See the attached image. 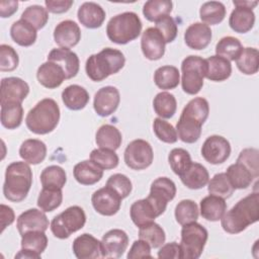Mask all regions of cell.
<instances>
[{
	"label": "cell",
	"instance_id": "obj_1",
	"mask_svg": "<svg viewBox=\"0 0 259 259\" xmlns=\"http://www.w3.org/2000/svg\"><path fill=\"white\" fill-rule=\"evenodd\" d=\"M209 104L203 97L191 99L183 108L176 124L178 138L186 144L197 142L201 135V126L208 117Z\"/></svg>",
	"mask_w": 259,
	"mask_h": 259
},
{
	"label": "cell",
	"instance_id": "obj_2",
	"mask_svg": "<svg viewBox=\"0 0 259 259\" xmlns=\"http://www.w3.org/2000/svg\"><path fill=\"white\" fill-rule=\"evenodd\" d=\"M259 220V193L252 192L240 199L221 219L223 230L229 234H239Z\"/></svg>",
	"mask_w": 259,
	"mask_h": 259
},
{
	"label": "cell",
	"instance_id": "obj_3",
	"mask_svg": "<svg viewBox=\"0 0 259 259\" xmlns=\"http://www.w3.org/2000/svg\"><path fill=\"white\" fill-rule=\"evenodd\" d=\"M32 185V171L26 162L10 163L5 171L3 194L12 202L22 201Z\"/></svg>",
	"mask_w": 259,
	"mask_h": 259
},
{
	"label": "cell",
	"instance_id": "obj_4",
	"mask_svg": "<svg viewBox=\"0 0 259 259\" xmlns=\"http://www.w3.org/2000/svg\"><path fill=\"white\" fill-rule=\"evenodd\" d=\"M125 64L124 55L115 49L105 48L91 55L85 64L87 76L95 82H100L112 74L119 72Z\"/></svg>",
	"mask_w": 259,
	"mask_h": 259
},
{
	"label": "cell",
	"instance_id": "obj_5",
	"mask_svg": "<svg viewBox=\"0 0 259 259\" xmlns=\"http://www.w3.org/2000/svg\"><path fill=\"white\" fill-rule=\"evenodd\" d=\"M60 120V107L52 98H44L38 101L27 113L25 124L35 135L52 133Z\"/></svg>",
	"mask_w": 259,
	"mask_h": 259
},
{
	"label": "cell",
	"instance_id": "obj_6",
	"mask_svg": "<svg viewBox=\"0 0 259 259\" xmlns=\"http://www.w3.org/2000/svg\"><path fill=\"white\" fill-rule=\"evenodd\" d=\"M142 21L133 11L119 13L111 17L106 25V34L109 40L117 45H126L139 37L142 32Z\"/></svg>",
	"mask_w": 259,
	"mask_h": 259
},
{
	"label": "cell",
	"instance_id": "obj_7",
	"mask_svg": "<svg viewBox=\"0 0 259 259\" xmlns=\"http://www.w3.org/2000/svg\"><path fill=\"white\" fill-rule=\"evenodd\" d=\"M208 238L207 230L193 222L183 225L181 229V259H197L203 252Z\"/></svg>",
	"mask_w": 259,
	"mask_h": 259
},
{
	"label": "cell",
	"instance_id": "obj_8",
	"mask_svg": "<svg viewBox=\"0 0 259 259\" xmlns=\"http://www.w3.org/2000/svg\"><path fill=\"white\" fill-rule=\"evenodd\" d=\"M86 223V214L81 206L72 205L56 215L51 222V231L58 239H68L81 230Z\"/></svg>",
	"mask_w": 259,
	"mask_h": 259
},
{
	"label": "cell",
	"instance_id": "obj_9",
	"mask_svg": "<svg viewBox=\"0 0 259 259\" xmlns=\"http://www.w3.org/2000/svg\"><path fill=\"white\" fill-rule=\"evenodd\" d=\"M181 86L189 95L197 94L202 86L206 74V62L199 56H188L181 64Z\"/></svg>",
	"mask_w": 259,
	"mask_h": 259
},
{
	"label": "cell",
	"instance_id": "obj_10",
	"mask_svg": "<svg viewBox=\"0 0 259 259\" xmlns=\"http://www.w3.org/2000/svg\"><path fill=\"white\" fill-rule=\"evenodd\" d=\"M123 159L125 165L133 170L147 169L152 165L154 160L153 148L145 140H134L126 146Z\"/></svg>",
	"mask_w": 259,
	"mask_h": 259
},
{
	"label": "cell",
	"instance_id": "obj_11",
	"mask_svg": "<svg viewBox=\"0 0 259 259\" xmlns=\"http://www.w3.org/2000/svg\"><path fill=\"white\" fill-rule=\"evenodd\" d=\"M176 195V185L168 177H158L150 187V193L147 198L154 205L158 215L160 217L166 210L169 201L174 199Z\"/></svg>",
	"mask_w": 259,
	"mask_h": 259
},
{
	"label": "cell",
	"instance_id": "obj_12",
	"mask_svg": "<svg viewBox=\"0 0 259 259\" xmlns=\"http://www.w3.org/2000/svg\"><path fill=\"white\" fill-rule=\"evenodd\" d=\"M235 9L229 17L230 27L238 33L250 31L255 23V13L253 8L257 6L258 1H233Z\"/></svg>",
	"mask_w": 259,
	"mask_h": 259
},
{
	"label": "cell",
	"instance_id": "obj_13",
	"mask_svg": "<svg viewBox=\"0 0 259 259\" xmlns=\"http://www.w3.org/2000/svg\"><path fill=\"white\" fill-rule=\"evenodd\" d=\"M231 155L230 142L219 135L209 136L201 147V156L212 165H219L226 162Z\"/></svg>",
	"mask_w": 259,
	"mask_h": 259
},
{
	"label": "cell",
	"instance_id": "obj_14",
	"mask_svg": "<svg viewBox=\"0 0 259 259\" xmlns=\"http://www.w3.org/2000/svg\"><path fill=\"white\" fill-rule=\"evenodd\" d=\"M128 246V236L120 229H112L106 232L101 241L102 258H119Z\"/></svg>",
	"mask_w": 259,
	"mask_h": 259
},
{
	"label": "cell",
	"instance_id": "obj_15",
	"mask_svg": "<svg viewBox=\"0 0 259 259\" xmlns=\"http://www.w3.org/2000/svg\"><path fill=\"white\" fill-rule=\"evenodd\" d=\"M122 198L110 187L104 186L93 192L91 202L94 209L105 217L115 214L121 205Z\"/></svg>",
	"mask_w": 259,
	"mask_h": 259
},
{
	"label": "cell",
	"instance_id": "obj_16",
	"mask_svg": "<svg viewBox=\"0 0 259 259\" xmlns=\"http://www.w3.org/2000/svg\"><path fill=\"white\" fill-rule=\"evenodd\" d=\"M48 242L45 232H27L21 236V250L15 255V258L39 259L41 253L48 247Z\"/></svg>",
	"mask_w": 259,
	"mask_h": 259
},
{
	"label": "cell",
	"instance_id": "obj_17",
	"mask_svg": "<svg viewBox=\"0 0 259 259\" xmlns=\"http://www.w3.org/2000/svg\"><path fill=\"white\" fill-rule=\"evenodd\" d=\"M120 102V94L114 86H104L94 95L93 107L95 112L102 117L109 116L115 112Z\"/></svg>",
	"mask_w": 259,
	"mask_h": 259
},
{
	"label": "cell",
	"instance_id": "obj_18",
	"mask_svg": "<svg viewBox=\"0 0 259 259\" xmlns=\"http://www.w3.org/2000/svg\"><path fill=\"white\" fill-rule=\"evenodd\" d=\"M29 93L28 84L18 77H7L1 80L0 104L9 102L21 103Z\"/></svg>",
	"mask_w": 259,
	"mask_h": 259
},
{
	"label": "cell",
	"instance_id": "obj_19",
	"mask_svg": "<svg viewBox=\"0 0 259 259\" xmlns=\"http://www.w3.org/2000/svg\"><path fill=\"white\" fill-rule=\"evenodd\" d=\"M165 39L159 30L155 27L147 28L141 38V49L143 55L151 61H157L163 58L165 54Z\"/></svg>",
	"mask_w": 259,
	"mask_h": 259
},
{
	"label": "cell",
	"instance_id": "obj_20",
	"mask_svg": "<svg viewBox=\"0 0 259 259\" xmlns=\"http://www.w3.org/2000/svg\"><path fill=\"white\" fill-rule=\"evenodd\" d=\"M49 219L47 218L45 211L36 208H29L23 211L16 222V227L20 236L27 232L41 231L46 232L49 228Z\"/></svg>",
	"mask_w": 259,
	"mask_h": 259
},
{
	"label": "cell",
	"instance_id": "obj_21",
	"mask_svg": "<svg viewBox=\"0 0 259 259\" xmlns=\"http://www.w3.org/2000/svg\"><path fill=\"white\" fill-rule=\"evenodd\" d=\"M54 39L60 48H73L81 39V29L75 21L70 19L63 20L55 27Z\"/></svg>",
	"mask_w": 259,
	"mask_h": 259
},
{
	"label": "cell",
	"instance_id": "obj_22",
	"mask_svg": "<svg viewBox=\"0 0 259 259\" xmlns=\"http://www.w3.org/2000/svg\"><path fill=\"white\" fill-rule=\"evenodd\" d=\"M48 61L57 63L59 66H61L66 74L67 79L75 77L79 72V58L77 54L72 52L70 49H53L48 55Z\"/></svg>",
	"mask_w": 259,
	"mask_h": 259
},
{
	"label": "cell",
	"instance_id": "obj_23",
	"mask_svg": "<svg viewBox=\"0 0 259 259\" xmlns=\"http://www.w3.org/2000/svg\"><path fill=\"white\" fill-rule=\"evenodd\" d=\"M212 32L208 25L202 22H194L190 24L184 32V41L186 46L192 50H203L211 40Z\"/></svg>",
	"mask_w": 259,
	"mask_h": 259
},
{
	"label": "cell",
	"instance_id": "obj_24",
	"mask_svg": "<svg viewBox=\"0 0 259 259\" xmlns=\"http://www.w3.org/2000/svg\"><path fill=\"white\" fill-rule=\"evenodd\" d=\"M72 249L78 259H95L101 257L100 241L87 233L78 236L74 240Z\"/></svg>",
	"mask_w": 259,
	"mask_h": 259
},
{
	"label": "cell",
	"instance_id": "obj_25",
	"mask_svg": "<svg viewBox=\"0 0 259 259\" xmlns=\"http://www.w3.org/2000/svg\"><path fill=\"white\" fill-rule=\"evenodd\" d=\"M36 78L40 85L49 89L58 88L67 79L63 68L51 61H47L38 67Z\"/></svg>",
	"mask_w": 259,
	"mask_h": 259
},
{
	"label": "cell",
	"instance_id": "obj_26",
	"mask_svg": "<svg viewBox=\"0 0 259 259\" xmlns=\"http://www.w3.org/2000/svg\"><path fill=\"white\" fill-rule=\"evenodd\" d=\"M77 17L83 26L94 29L103 24L106 14L99 4L95 2H84L78 8Z\"/></svg>",
	"mask_w": 259,
	"mask_h": 259
},
{
	"label": "cell",
	"instance_id": "obj_27",
	"mask_svg": "<svg viewBox=\"0 0 259 259\" xmlns=\"http://www.w3.org/2000/svg\"><path fill=\"white\" fill-rule=\"evenodd\" d=\"M76 181L82 185H93L103 176V169L91 160H84L77 163L73 169Z\"/></svg>",
	"mask_w": 259,
	"mask_h": 259
},
{
	"label": "cell",
	"instance_id": "obj_28",
	"mask_svg": "<svg viewBox=\"0 0 259 259\" xmlns=\"http://www.w3.org/2000/svg\"><path fill=\"white\" fill-rule=\"evenodd\" d=\"M130 215L133 223L138 228L155 222V219L159 217L154 205L147 197L139 199L131 205Z\"/></svg>",
	"mask_w": 259,
	"mask_h": 259
},
{
	"label": "cell",
	"instance_id": "obj_29",
	"mask_svg": "<svg viewBox=\"0 0 259 259\" xmlns=\"http://www.w3.org/2000/svg\"><path fill=\"white\" fill-rule=\"evenodd\" d=\"M179 177L181 182L189 189H200L209 180L208 171L203 165L197 162H191L189 167Z\"/></svg>",
	"mask_w": 259,
	"mask_h": 259
},
{
	"label": "cell",
	"instance_id": "obj_30",
	"mask_svg": "<svg viewBox=\"0 0 259 259\" xmlns=\"http://www.w3.org/2000/svg\"><path fill=\"white\" fill-rule=\"evenodd\" d=\"M19 156L27 164L37 165L47 157V146L37 139L25 140L19 148Z\"/></svg>",
	"mask_w": 259,
	"mask_h": 259
},
{
	"label": "cell",
	"instance_id": "obj_31",
	"mask_svg": "<svg viewBox=\"0 0 259 259\" xmlns=\"http://www.w3.org/2000/svg\"><path fill=\"white\" fill-rule=\"evenodd\" d=\"M205 78L213 82H222L230 78L232 74V65L229 60L214 55L205 59Z\"/></svg>",
	"mask_w": 259,
	"mask_h": 259
},
{
	"label": "cell",
	"instance_id": "obj_32",
	"mask_svg": "<svg viewBox=\"0 0 259 259\" xmlns=\"http://www.w3.org/2000/svg\"><path fill=\"white\" fill-rule=\"evenodd\" d=\"M199 211L203 219L209 222H218L227 210V202L224 198L209 194L203 197L199 203Z\"/></svg>",
	"mask_w": 259,
	"mask_h": 259
},
{
	"label": "cell",
	"instance_id": "obj_33",
	"mask_svg": "<svg viewBox=\"0 0 259 259\" xmlns=\"http://www.w3.org/2000/svg\"><path fill=\"white\" fill-rule=\"evenodd\" d=\"M62 100L67 108L81 110L89 102V93L80 85H69L62 92Z\"/></svg>",
	"mask_w": 259,
	"mask_h": 259
},
{
	"label": "cell",
	"instance_id": "obj_34",
	"mask_svg": "<svg viewBox=\"0 0 259 259\" xmlns=\"http://www.w3.org/2000/svg\"><path fill=\"white\" fill-rule=\"evenodd\" d=\"M10 35L13 41L21 47L32 46L37 37L36 29L21 18L11 25Z\"/></svg>",
	"mask_w": 259,
	"mask_h": 259
},
{
	"label": "cell",
	"instance_id": "obj_35",
	"mask_svg": "<svg viewBox=\"0 0 259 259\" xmlns=\"http://www.w3.org/2000/svg\"><path fill=\"white\" fill-rule=\"evenodd\" d=\"M95 142L99 148L115 151L121 145L122 136L116 126L103 124L96 132Z\"/></svg>",
	"mask_w": 259,
	"mask_h": 259
},
{
	"label": "cell",
	"instance_id": "obj_36",
	"mask_svg": "<svg viewBox=\"0 0 259 259\" xmlns=\"http://www.w3.org/2000/svg\"><path fill=\"white\" fill-rule=\"evenodd\" d=\"M226 175L235 189L248 188L254 179L251 171L240 162L230 165L227 169Z\"/></svg>",
	"mask_w": 259,
	"mask_h": 259
},
{
	"label": "cell",
	"instance_id": "obj_37",
	"mask_svg": "<svg viewBox=\"0 0 259 259\" xmlns=\"http://www.w3.org/2000/svg\"><path fill=\"white\" fill-rule=\"evenodd\" d=\"M154 82L160 89H174L180 83V73L174 66L159 67L154 73Z\"/></svg>",
	"mask_w": 259,
	"mask_h": 259
},
{
	"label": "cell",
	"instance_id": "obj_38",
	"mask_svg": "<svg viewBox=\"0 0 259 259\" xmlns=\"http://www.w3.org/2000/svg\"><path fill=\"white\" fill-rule=\"evenodd\" d=\"M1 124L8 128L14 130L21 124L23 118V107L21 103L9 102L1 104Z\"/></svg>",
	"mask_w": 259,
	"mask_h": 259
},
{
	"label": "cell",
	"instance_id": "obj_39",
	"mask_svg": "<svg viewBox=\"0 0 259 259\" xmlns=\"http://www.w3.org/2000/svg\"><path fill=\"white\" fill-rule=\"evenodd\" d=\"M226 7L222 2L208 1L203 3L199 9V16L202 23L214 25L221 23L226 16Z\"/></svg>",
	"mask_w": 259,
	"mask_h": 259
},
{
	"label": "cell",
	"instance_id": "obj_40",
	"mask_svg": "<svg viewBox=\"0 0 259 259\" xmlns=\"http://www.w3.org/2000/svg\"><path fill=\"white\" fill-rule=\"evenodd\" d=\"M40 183L42 188H59L62 189L67 182L65 170L58 165L46 167L40 173Z\"/></svg>",
	"mask_w": 259,
	"mask_h": 259
},
{
	"label": "cell",
	"instance_id": "obj_41",
	"mask_svg": "<svg viewBox=\"0 0 259 259\" xmlns=\"http://www.w3.org/2000/svg\"><path fill=\"white\" fill-rule=\"evenodd\" d=\"M237 68L245 75H254L259 68V53L256 48H243L236 59Z\"/></svg>",
	"mask_w": 259,
	"mask_h": 259
},
{
	"label": "cell",
	"instance_id": "obj_42",
	"mask_svg": "<svg viewBox=\"0 0 259 259\" xmlns=\"http://www.w3.org/2000/svg\"><path fill=\"white\" fill-rule=\"evenodd\" d=\"M153 107L161 118H171L177 109V101L173 94L163 91L158 93L153 100Z\"/></svg>",
	"mask_w": 259,
	"mask_h": 259
},
{
	"label": "cell",
	"instance_id": "obj_43",
	"mask_svg": "<svg viewBox=\"0 0 259 259\" xmlns=\"http://www.w3.org/2000/svg\"><path fill=\"white\" fill-rule=\"evenodd\" d=\"M173 3L170 0H149L144 4L143 14L149 21L156 22L163 16L169 15Z\"/></svg>",
	"mask_w": 259,
	"mask_h": 259
},
{
	"label": "cell",
	"instance_id": "obj_44",
	"mask_svg": "<svg viewBox=\"0 0 259 259\" xmlns=\"http://www.w3.org/2000/svg\"><path fill=\"white\" fill-rule=\"evenodd\" d=\"M243 50L241 41L234 36H224L222 37L215 46V55L223 57L227 60L236 61Z\"/></svg>",
	"mask_w": 259,
	"mask_h": 259
},
{
	"label": "cell",
	"instance_id": "obj_45",
	"mask_svg": "<svg viewBox=\"0 0 259 259\" xmlns=\"http://www.w3.org/2000/svg\"><path fill=\"white\" fill-rule=\"evenodd\" d=\"M139 238L149 243L151 248H160L166 240L163 228L155 222L139 228Z\"/></svg>",
	"mask_w": 259,
	"mask_h": 259
},
{
	"label": "cell",
	"instance_id": "obj_46",
	"mask_svg": "<svg viewBox=\"0 0 259 259\" xmlns=\"http://www.w3.org/2000/svg\"><path fill=\"white\" fill-rule=\"evenodd\" d=\"M176 222L183 226L189 223L196 222L199 215V209L196 204L191 199H183L177 203L174 211Z\"/></svg>",
	"mask_w": 259,
	"mask_h": 259
},
{
	"label": "cell",
	"instance_id": "obj_47",
	"mask_svg": "<svg viewBox=\"0 0 259 259\" xmlns=\"http://www.w3.org/2000/svg\"><path fill=\"white\" fill-rule=\"evenodd\" d=\"M63 201V192L59 188H42L37 197V206L45 212L58 208Z\"/></svg>",
	"mask_w": 259,
	"mask_h": 259
},
{
	"label": "cell",
	"instance_id": "obj_48",
	"mask_svg": "<svg viewBox=\"0 0 259 259\" xmlns=\"http://www.w3.org/2000/svg\"><path fill=\"white\" fill-rule=\"evenodd\" d=\"M207 190L209 194L220 196L224 199L229 198L235 191L226 173H218L207 182Z\"/></svg>",
	"mask_w": 259,
	"mask_h": 259
},
{
	"label": "cell",
	"instance_id": "obj_49",
	"mask_svg": "<svg viewBox=\"0 0 259 259\" xmlns=\"http://www.w3.org/2000/svg\"><path fill=\"white\" fill-rule=\"evenodd\" d=\"M21 19L31 24L36 30L41 29L49 20V13L46 8L40 5H30L25 8L21 14Z\"/></svg>",
	"mask_w": 259,
	"mask_h": 259
},
{
	"label": "cell",
	"instance_id": "obj_50",
	"mask_svg": "<svg viewBox=\"0 0 259 259\" xmlns=\"http://www.w3.org/2000/svg\"><path fill=\"white\" fill-rule=\"evenodd\" d=\"M90 160L103 170H110L117 167L119 159L113 150L98 148L90 153Z\"/></svg>",
	"mask_w": 259,
	"mask_h": 259
},
{
	"label": "cell",
	"instance_id": "obj_51",
	"mask_svg": "<svg viewBox=\"0 0 259 259\" xmlns=\"http://www.w3.org/2000/svg\"><path fill=\"white\" fill-rule=\"evenodd\" d=\"M168 162L172 169V171L180 176L191 164V157L190 154L182 149V148H175L170 151L168 155Z\"/></svg>",
	"mask_w": 259,
	"mask_h": 259
},
{
	"label": "cell",
	"instance_id": "obj_52",
	"mask_svg": "<svg viewBox=\"0 0 259 259\" xmlns=\"http://www.w3.org/2000/svg\"><path fill=\"white\" fill-rule=\"evenodd\" d=\"M153 131L156 137L167 144H174L178 140L176 128L168 121L161 117H157L153 121Z\"/></svg>",
	"mask_w": 259,
	"mask_h": 259
},
{
	"label": "cell",
	"instance_id": "obj_53",
	"mask_svg": "<svg viewBox=\"0 0 259 259\" xmlns=\"http://www.w3.org/2000/svg\"><path fill=\"white\" fill-rule=\"evenodd\" d=\"M105 185L114 190L122 199L127 197L133 189V184L130 178L121 173H115L111 175L107 179Z\"/></svg>",
	"mask_w": 259,
	"mask_h": 259
},
{
	"label": "cell",
	"instance_id": "obj_54",
	"mask_svg": "<svg viewBox=\"0 0 259 259\" xmlns=\"http://www.w3.org/2000/svg\"><path fill=\"white\" fill-rule=\"evenodd\" d=\"M19 57L16 51L8 45L0 46V70L2 72H11L17 68Z\"/></svg>",
	"mask_w": 259,
	"mask_h": 259
},
{
	"label": "cell",
	"instance_id": "obj_55",
	"mask_svg": "<svg viewBox=\"0 0 259 259\" xmlns=\"http://www.w3.org/2000/svg\"><path fill=\"white\" fill-rule=\"evenodd\" d=\"M155 28L159 30L165 39L166 44L172 42L177 36V23L170 15L163 16L155 22Z\"/></svg>",
	"mask_w": 259,
	"mask_h": 259
},
{
	"label": "cell",
	"instance_id": "obj_56",
	"mask_svg": "<svg viewBox=\"0 0 259 259\" xmlns=\"http://www.w3.org/2000/svg\"><path fill=\"white\" fill-rule=\"evenodd\" d=\"M258 150L255 148H246L242 150L239 154L237 162L242 163L245 167H247L254 178L259 176V158H258Z\"/></svg>",
	"mask_w": 259,
	"mask_h": 259
},
{
	"label": "cell",
	"instance_id": "obj_57",
	"mask_svg": "<svg viewBox=\"0 0 259 259\" xmlns=\"http://www.w3.org/2000/svg\"><path fill=\"white\" fill-rule=\"evenodd\" d=\"M128 259H136V258H152L151 254V246L146 241L139 239L136 240L126 256Z\"/></svg>",
	"mask_w": 259,
	"mask_h": 259
},
{
	"label": "cell",
	"instance_id": "obj_58",
	"mask_svg": "<svg viewBox=\"0 0 259 259\" xmlns=\"http://www.w3.org/2000/svg\"><path fill=\"white\" fill-rule=\"evenodd\" d=\"M158 258L160 259H181V248L176 242L163 244L158 251Z\"/></svg>",
	"mask_w": 259,
	"mask_h": 259
},
{
	"label": "cell",
	"instance_id": "obj_59",
	"mask_svg": "<svg viewBox=\"0 0 259 259\" xmlns=\"http://www.w3.org/2000/svg\"><path fill=\"white\" fill-rule=\"evenodd\" d=\"M74 1L72 0H46V9L52 13H64L67 12Z\"/></svg>",
	"mask_w": 259,
	"mask_h": 259
},
{
	"label": "cell",
	"instance_id": "obj_60",
	"mask_svg": "<svg viewBox=\"0 0 259 259\" xmlns=\"http://www.w3.org/2000/svg\"><path fill=\"white\" fill-rule=\"evenodd\" d=\"M0 218H1V233H3L4 230L14 222L15 214L13 209L10 206L1 204Z\"/></svg>",
	"mask_w": 259,
	"mask_h": 259
},
{
	"label": "cell",
	"instance_id": "obj_61",
	"mask_svg": "<svg viewBox=\"0 0 259 259\" xmlns=\"http://www.w3.org/2000/svg\"><path fill=\"white\" fill-rule=\"evenodd\" d=\"M18 9V1H1L0 15L2 18L10 17Z\"/></svg>",
	"mask_w": 259,
	"mask_h": 259
}]
</instances>
